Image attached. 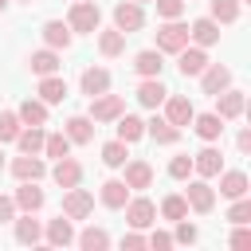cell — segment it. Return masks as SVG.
Segmentation results:
<instances>
[{
  "label": "cell",
  "instance_id": "1",
  "mask_svg": "<svg viewBox=\"0 0 251 251\" xmlns=\"http://www.w3.org/2000/svg\"><path fill=\"white\" fill-rule=\"evenodd\" d=\"M67 27H71L75 35H94V31L102 27V8H98L94 0H75L71 12H67Z\"/></svg>",
  "mask_w": 251,
  "mask_h": 251
},
{
  "label": "cell",
  "instance_id": "2",
  "mask_svg": "<svg viewBox=\"0 0 251 251\" xmlns=\"http://www.w3.org/2000/svg\"><path fill=\"white\" fill-rule=\"evenodd\" d=\"M184 43H188V24L184 20H161V27H157V51L161 55H176Z\"/></svg>",
  "mask_w": 251,
  "mask_h": 251
},
{
  "label": "cell",
  "instance_id": "3",
  "mask_svg": "<svg viewBox=\"0 0 251 251\" xmlns=\"http://www.w3.org/2000/svg\"><path fill=\"white\" fill-rule=\"evenodd\" d=\"M126 114V98L122 94H94L90 98V118H94V126H106V122H118Z\"/></svg>",
  "mask_w": 251,
  "mask_h": 251
},
{
  "label": "cell",
  "instance_id": "4",
  "mask_svg": "<svg viewBox=\"0 0 251 251\" xmlns=\"http://www.w3.org/2000/svg\"><path fill=\"white\" fill-rule=\"evenodd\" d=\"M8 173L16 180H43L47 176V157L43 153H20L8 161Z\"/></svg>",
  "mask_w": 251,
  "mask_h": 251
},
{
  "label": "cell",
  "instance_id": "5",
  "mask_svg": "<svg viewBox=\"0 0 251 251\" xmlns=\"http://www.w3.org/2000/svg\"><path fill=\"white\" fill-rule=\"evenodd\" d=\"M184 200H188V212H200V216H208V212L216 208V188H212L204 176H188Z\"/></svg>",
  "mask_w": 251,
  "mask_h": 251
},
{
  "label": "cell",
  "instance_id": "6",
  "mask_svg": "<svg viewBox=\"0 0 251 251\" xmlns=\"http://www.w3.org/2000/svg\"><path fill=\"white\" fill-rule=\"evenodd\" d=\"M122 212H126V224H129V227H137V231H145V227H153V224H157V204H153L149 196H129Z\"/></svg>",
  "mask_w": 251,
  "mask_h": 251
},
{
  "label": "cell",
  "instance_id": "7",
  "mask_svg": "<svg viewBox=\"0 0 251 251\" xmlns=\"http://www.w3.org/2000/svg\"><path fill=\"white\" fill-rule=\"evenodd\" d=\"M114 27H118L122 35H133V31H141V27H145V8H141V4H133V0H122V4H114Z\"/></svg>",
  "mask_w": 251,
  "mask_h": 251
},
{
  "label": "cell",
  "instance_id": "8",
  "mask_svg": "<svg viewBox=\"0 0 251 251\" xmlns=\"http://www.w3.org/2000/svg\"><path fill=\"white\" fill-rule=\"evenodd\" d=\"M122 169H126L122 180H126L129 192H145V188H153V176H157V173H153V165H149L145 157H133V161H126Z\"/></svg>",
  "mask_w": 251,
  "mask_h": 251
},
{
  "label": "cell",
  "instance_id": "9",
  "mask_svg": "<svg viewBox=\"0 0 251 251\" xmlns=\"http://www.w3.org/2000/svg\"><path fill=\"white\" fill-rule=\"evenodd\" d=\"M94 212V196L86 192V188H63V216L67 220H86Z\"/></svg>",
  "mask_w": 251,
  "mask_h": 251
},
{
  "label": "cell",
  "instance_id": "10",
  "mask_svg": "<svg viewBox=\"0 0 251 251\" xmlns=\"http://www.w3.org/2000/svg\"><path fill=\"white\" fill-rule=\"evenodd\" d=\"M208 67V47H196V43H184L180 51H176V71L184 75V78H196L200 71Z\"/></svg>",
  "mask_w": 251,
  "mask_h": 251
},
{
  "label": "cell",
  "instance_id": "11",
  "mask_svg": "<svg viewBox=\"0 0 251 251\" xmlns=\"http://www.w3.org/2000/svg\"><path fill=\"white\" fill-rule=\"evenodd\" d=\"M212 98H216V114H220L224 122H235V118H243V110H247V94L235 90V86H227V90H220V94H212Z\"/></svg>",
  "mask_w": 251,
  "mask_h": 251
},
{
  "label": "cell",
  "instance_id": "12",
  "mask_svg": "<svg viewBox=\"0 0 251 251\" xmlns=\"http://www.w3.org/2000/svg\"><path fill=\"white\" fill-rule=\"evenodd\" d=\"M220 169H224V153L216 149V141H204V149H200V153H192V173H196V176H204V180H212Z\"/></svg>",
  "mask_w": 251,
  "mask_h": 251
},
{
  "label": "cell",
  "instance_id": "13",
  "mask_svg": "<svg viewBox=\"0 0 251 251\" xmlns=\"http://www.w3.org/2000/svg\"><path fill=\"white\" fill-rule=\"evenodd\" d=\"M12 231H16V243H24V247H35V243H43V224L35 220V212H16V220H12Z\"/></svg>",
  "mask_w": 251,
  "mask_h": 251
},
{
  "label": "cell",
  "instance_id": "14",
  "mask_svg": "<svg viewBox=\"0 0 251 251\" xmlns=\"http://www.w3.org/2000/svg\"><path fill=\"white\" fill-rule=\"evenodd\" d=\"M39 35H43V47H51V51H67L75 43V31L67 27V20H43Z\"/></svg>",
  "mask_w": 251,
  "mask_h": 251
},
{
  "label": "cell",
  "instance_id": "15",
  "mask_svg": "<svg viewBox=\"0 0 251 251\" xmlns=\"http://www.w3.org/2000/svg\"><path fill=\"white\" fill-rule=\"evenodd\" d=\"M161 106H165V118H169L176 129H184V126L192 122V114H196L192 98H184V94H173V90L165 94V102H161Z\"/></svg>",
  "mask_w": 251,
  "mask_h": 251
},
{
  "label": "cell",
  "instance_id": "16",
  "mask_svg": "<svg viewBox=\"0 0 251 251\" xmlns=\"http://www.w3.org/2000/svg\"><path fill=\"white\" fill-rule=\"evenodd\" d=\"M47 173H51V180H55L59 188H75V184H82V161H75L71 153H67V157H59Z\"/></svg>",
  "mask_w": 251,
  "mask_h": 251
},
{
  "label": "cell",
  "instance_id": "17",
  "mask_svg": "<svg viewBox=\"0 0 251 251\" xmlns=\"http://www.w3.org/2000/svg\"><path fill=\"white\" fill-rule=\"evenodd\" d=\"M12 200H16V212H39L47 204V192L39 188V180H20V188L12 192Z\"/></svg>",
  "mask_w": 251,
  "mask_h": 251
},
{
  "label": "cell",
  "instance_id": "18",
  "mask_svg": "<svg viewBox=\"0 0 251 251\" xmlns=\"http://www.w3.org/2000/svg\"><path fill=\"white\" fill-rule=\"evenodd\" d=\"M94 129H98V126H94L90 114H71V118L63 122V133L71 137V145H90V141H94Z\"/></svg>",
  "mask_w": 251,
  "mask_h": 251
},
{
  "label": "cell",
  "instance_id": "19",
  "mask_svg": "<svg viewBox=\"0 0 251 251\" xmlns=\"http://www.w3.org/2000/svg\"><path fill=\"white\" fill-rule=\"evenodd\" d=\"M129 196H133V192L126 188L122 176H110V180H102V188H98V200H102V208H110V212H122Z\"/></svg>",
  "mask_w": 251,
  "mask_h": 251
},
{
  "label": "cell",
  "instance_id": "20",
  "mask_svg": "<svg viewBox=\"0 0 251 251\" xmlns=\"http://www.w3.org/2000/svg\"><path fill=\"white\" fill-rule=\"evenodd\" d=\"M43 239H47L51 247H71V243H75V220H67V216L59 212L55 220L43 224Z\"/></svg>",
  "mask_w": 251,
  "mask_h": 251
},
{
  "label": "cell",
  "instance_id": "21",
  "mask_svg": "<svg viewBox=\"0 0 251 251\" xmlns=\"http://www.w3.org/2000/svg\"><path fill=\"white\" fill-rule=\"evenodd\" d=\"M188 43H196V47H216V43H220V24H216L212 16L192 20V24H188Z\"/></svg>",
  "mask_w": 251,
  "mask_h": 251
},
{
  "label": "cell",
  "instance_id": "22",
  "mask_svg": "<svg viewBox=\"0 0 251 251\" xmlns=\"http://www.w3.org/2000/svg\"><path fill=\"white\" fill-rule=\"evenodd\" d=\"M196 78H200V90H204V94H220V90L231 86V71H227L224 63H208Z\"/></svg>",
  "mask_w": 251,
  "mask_h": 251
},
{
  "label": "cell",
  "instance_id": "23",
  "mask_svg": "<svg viewBox=\"0 0 251 251\" xmlns=\"http://www.w3.org/2000/svg\"><path fill=\"white\" fill-rule=\"evenodd\" d=\"M59 67H63V51L39 47V51H31V55H27V71H31V75H39V78H43V75H55Z\"/></svg>",
  "mask_w": 251,
  "mask_h": 251
},
{
  "label": "cell",
  "instance_id": "24",
  "mask_svg": "<svg viewBox=\"0 0 251 251\" xmlns=\"http://www.w3.org/2000/svg\"><path fill=\"white\" fill-rule=\"evenodd\" d=\"M110 82H114V78H110V71H106V67H86V71L78 75V90H82L86 98L106 94V90H110Z\"/></svg>",
  "mask_w": 251,
  "mask_h": 251
},
{
  "label": "cell",
  "instance_id": "25",
  "mask_svg": "<svg viewBox=\"0 0 251 251\" xmlns=\"http://www.w3.org/2000/svg\"><path fill=\"white\" fill-rule=\"evenodd\" d=\"M145 137H153L157 145H176V141H180V129H176L165 114H153V118L145 122Z\"/></svg>",
  "mask_w": 251,
  "mask_h": 251
},
{
  "label": "cell",
  "instance_id": "26",
  "mask_svg": "<svg viewBox=\"0 0 251 251\" xmlns=\"http://www.w3.org/2000/svg\"><path fill=\"white\" fill-rule=\"evenodd\" d=\"M216 176H220V196H227V200L247 196V188H251V180H247L243 169H220Z\"/></svg>",
  "mask_w": 251,
  "mask_h": 251
},
{
  "label": "cell",
  "instance_id": "27",
  "mask_svg": "<svg viewBox=\"0 0 251 251\" xmlns=\"http://www.w3.org/2000/svg\"><path fill=\"white\" fill-rule=\"evenodd\" d=\"M133 71H137L141 78H161V71H165V55H161L157 47L137 51V55H133Z\"/></svg>",
  "mask_w": 251,
  "mask_h": 251
},
{
  "label": "cell",
  "instance_id": "28",
  "mask_svg": "<svg viewBox=\"0 0 251 251\" xmlns=\"http://www.w3.org/2000/svg\"><path fill=\"white\" fill-rule=\"evenodd\" d=\"M188 126L196 129L200 141H220V137H224V118H220L216 110H212V114H192Z\"/></svg>",
  "mask_w": 251,
  "mask_h": 251
},
{
  "label": "cell",
  "instance_id": "29",
  "mask_svg": "<svg viewBox=\"0 0 251 251\" xmlns=\"http://www.w3.org/2000/svg\"><path fill=\"white\" fill-rule=\"evenodd\" d=\"M35 98H43L47 106L63 102V98H67V78H59V71H55V75H43V78H39V90H35Z\"/></svg>",
  "mask_w": 251,
  "mask_h": 251
},
{
  "label": "cell",
  "instance_id": "30",
  "mask_svg": "<svg viewBox=\"0 0 251 251\" xmlns=\"http://www.w3.org/2000/svg\"><path fill=\"white\" fill-rule=\"evenodd\" d=\"M165 94H169V90H165L161 78H141V82H137V102H141L145 110H157V106L165 102Z\"/></svg>",
  "mask_w": 251,
  "mask_h": 251
},
{
  "label": "cell",
  "instance_id": "31",
  "mask_svg": "<svg viewBox=\"0 0 251 251\" xmlns=\"http://www.w3.org/2000/svg\"><path fill=\"white\" fill-rule=\"evenodd\" d=\"M75 243H78L82 251H106L114 239H110V231H106V227H94V224H90V227L75 231Z\"/></svg>",
  "mask_w": 251,
  "mask_h": 251
},
{
  "label": "cell",
  "instance_id": "32",
  "mask_svg": "<svg viewBox=\"0 0 251 251\" xmlns=\"http://www.w3.org/2000/svg\"><path fill=\"white\" fill-rule=\"evenodd\" d=\"M16 114H20L24 126H47V102L43 98H24L16 106Z\"/></svg>",
  "mask_w": 251,
  "mask_h": 251
},
{
  "label": "cell",
  "instance_id": "33",
  "mask_svg": "<svg viewBox=\"0 0 251 251\" xmlns=\"http://www.w3.org/2000/svg\"><path fill=\"white\" fill-rule=\"evenodd\" d=\"M98 51L106 55V59H118V55H126V35L118 31V27H98Z\"/></svg>",
  "mask_w": 251,
  "mask_h": 251
},
{
  "label": "cell",
  "instance_id": "34",
  "mask_svg": "<svg viewBox=\"0 0 251 251\" xmlns=\"http://www.w3.org/2000/svg\"><path fill=\"white\" fill-rule=\"evenodd\" d=\"M157 216H161V220H169V224H176V220H184V216H188V200H184V192H169V196L161 200V208H157Z\"/></svg>",
  "mask_w": 251,
  "mask_h": 251
},
{
  "label": "cell",
  "instance_id": "35",
  "mask_svg": "<svg viewBox=\"0 0 251 251\" xmlns=\"http://www.w3.org/2000/svg\"><path fill=\"white\" fill-rule=\"evenodd\" d=\"M118 137H122L126 145L141 141V137H145V118H137V114H122V118H118Z\"/></svg>",
  "mask_w": 251,
  "mask_h": 251
},
{
  "label": "cell",
  "instance_id": "36",
  "mask_svg": "<svg viewBox=\"0 0 251 251\" xmlns=\"http://www.w3.org/2000/svg\"><path fill=\"white\" fill-rule=\"evenodd\" d=\"M43 137H47L43 126H24L16 133V145H20V153H43Z\"/></svg>",
  "mask_w": 251,
  "mask_h": 251
},
{
  "label": "cell",
  "instance_id": "37",
  "mask_svg": "<svg viewBox=\"0 0 251 251\" xmlns=\"http://www.w3.org/2000/svg\"><path fill=\"white\" fill-rule=\"evenodd\" d=\"M239 12H243L239 0H208V16H212L216 24H235Z\"/></svg>",
  "mask_w": 251,
  "mask_h": 251
},
{
  "label": "cell",
  "instance_id": "38",
  "mask_svg": "<svg viewBox=\"0 0 251 251\" xmlns=\"http://www.w3.org/2000/svg\"><path fill=\"white\" fill-rule=\"evenodd\" d=\"M126 161H129V145H126L122 137H114V141L102 145V165H106V169H122Z\"/></svg>",
  "mask_w": 251,
  "mask_h": 251
},
{
  "label": "cell",
  "instance_id": "39",
  "mask_svg": "<svg viewBox=\"0 0 251 251\" xmlns=\"http://www.w3.org/2000/svg\"><path fill=\"white\" fill-rule=\"evenodd\" d=\"M67 153H71V137H67V133H47V137H43V157L59 161V157H67Z\"/></svg>",
  "mask_w": 251,
  "mask_h": 251
},
{
  "label": "cell",
  "instance_id": "40",
  "mask_svg": "<svg viewBox=\"0 0 251 251\" xmlns=\"http://www.w3.org/2000/svg\"><path fill=\"white\" fill-rule=\"evenodd\" d=\"M20 129H24L20 114H16V110H0V145L16 141V133H20Z\"/></svg>",
  "mask_w": 251,
  "mask_h": 251
},
{
  "label": "cell",
  "instance_id": "41",
  "mask_svg": "<svg viewBox=\"0 0 251 251\" xmlns=\"http://www.w3.org/2000/svg\"><path fill=\"white\" fill-rule=\"evenodd\" d=\"M227 224H251V200H247V196H235V200H231Z\"/></svg>",
  "mask_w": 251,
  "mask_h": 251
},
{
  "label": "cell",
  "instance_id": "42",
  "mask_svg": "<svg viewBox=\"0 0 251 251\" xmlns=\"http://www.w3.org/2000/svg\"><path fill=\"white\" fill-rule=\"evenodd\" d=\"M169 176H173V180H188V176H192V157H188V153H176V157L169 161Z\"/></svg>",
  "mask_w": 251,
  "mask_h": 251
},
{
  "label": "cell",
  "instance_id": "43",
  "mask_svg": "<svg viewBox=\"0 0 251 251\" xmlns=\"http://www.w3.org/2000/svg\"><path fill=\"white\" fill-rule=\"evenodd\" d=\"M153 4H157V16H161V20H180L188 0H153Z\"/></svg>",
  "mask_w": 251,
  "mask_h": 251
},
{
  "label": "cell",
  "instance_id": "44",
  "mask_svg": "<svg viewBox=\"0 0 251 251\" xmlns=\"http://www.w3.org/2000/svg\"><path fill=\"white\" fill-rule=\"evenodd\" d=\"M173 243H196V224H188V216L176 220V227H173Z\"/></svg>",
  "mask_w": 251,
  "mask_h": 251
},
{
  "label": "cell",
  "instance_id": "45",
  "mask_svg": "<svg viewBox=\"0 0 251 251\" xmlns=\"http://www.w3.org/2000/svg\"><path fill=\"white\" fill-rule=\"evenodd\" d=\"M145 247H153V251H169V247H173V231H161V227H153V231L145 235Z\"/></svg>",
  "mask_w": 251,
  "mask_h": 251
},
{
  "label": "cell",
  "instance_id": "46",
  "mask_svg": "<svg viewBox=\"0 0 251 251\" xmlns=\"http://www.w3.org/2000/svg\"><path fill=\"white\" fill-rule=\"evenodd\" d=\"M231 247H239V251L251 247V227H247V224H235V231H231Z\"/></svg>",
  "mask_w": 251,
  "mask_h": 251
},
{
  "label": "cell",
  "instance_id": "47",
  "mask_svg": "<svg viewBox=\"0 0 251 251\" xmlns=\"http://www.w3.org/2000/svg\"><path fill=\"white\" fill-rule=\"evenodd\" d=\"M122 247H129V251H141V247H145V235H141L137 227H129V231L122 235Z\"/></svg>",
  "mask_w": 251,
  "mask_h": 251
},
{
  "label": "cell",
  "instance_id": "48",
  "mask_svg": "<svg viewBox=\"0 0 251 251\" xmlns=\"http://www.w3.org/2000/svg\"><path fill=\"white\" fill-rule=\"evenodd\" d=\"M12 220H16V200L0 192V224H12Z\"/></svg>",
  "mask_w": 251,
  "mask_h": 251
},
{
  "label": "cell",
  "instance_id": "49",
  "mask_svg": "<svg viewBox=\"0 0 251 251\" xmlns=\"http://www.w3.org/2000/svg\"><path fill=\"white\" fill-rule=\"evenodd\" d=\"M235 149H239V153H251V129H239V137H235Z\"/></svg>",
  "mask_w": 251,
  "mask_h": 251
},
{
  "label": "cell",
  "instance_id": "50",
  "mask_svg": "<svg viewBox=\"0 0 251 251\" xmlns=\"http://www.w3.org/2000/svg\"><path fill=\"white\" fill-rule=\"evenodd\" d=\"M4 169H8V161H4V149H0V173H4Z\"/></svg>",
  "mask_w": 251,
  "mask_h": 251
},
{
  "label": "cell",
  "instance_id": "51",
  "mask_svg": "<svg viewBox=\"0 0 251 251\" xmlns=\"http://www.w3.org/2000/svg\"><path fill=\"white\" fill-rule=\"evenodd\" d=\"M4 8H8V0H0V12H4Z\"/></svg>",
  "mask_w": 251,
  "mask_h": 251
},
{
  "label": "cell",
  "instance_id": "52",
  "mask_svg": "<svg viewBox=\"0 0 251 251\" xmlns=\"http://www.w3.org/2000/svg\"><path fill=\"white\" fill-rule=\"evenodd\" d=\"M239 4H251V0H239Z\"/></svg>",
  "mask_w": 251,
  "mask_h": 251
},
{
  "label": "cell",
  "instance_id": "53",
  "mask_svg": "<svg viewBox=\"0 0 251 251\" xmlns=\"http://www.w3.org/2000/svg\"><path fill=\"white\" fill-rule=\"evenodd\" d=\"M20 4H31V0H20Z\"/></svg>",
  "mask_w": 251,
  "mask_h": 251
},
{
  "label": "cell",
  "instance_id": "54",
  "mask_svg": "<svg viewBox=\"0 0 251 251\" xmlns=\"http://www.w3.org/2000/svg\"><path fill=\"white\" fill-rule=\"evenodd\" d=\"M133 4H145V0H133Z\"/></svg>",
  "mask_w": 251,
  "mask_h": 251
},
{
  "label": "cell",
  "instance_id": "55",
  "mask_svg": "<svg viewBox=\"0 0 251 251\" xmlns=\"http://www.w3.org/2000/svg\"><path fill=\"white\" fill-rule=\"evenodd\" d=\"M71 4H75V0H71Z\"/></svg>",
  "mask_w": 251,
  "mask_h": 251
}]
</instances>
